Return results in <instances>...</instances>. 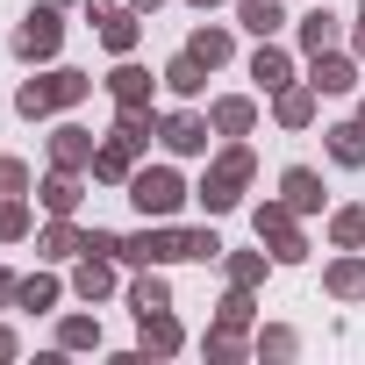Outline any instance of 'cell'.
Masks as SVG:
<instances>
[{
	"label": "cell",
	"mask_w": 365,
	"mask_h": 365,
	"mask_svg": "<svg viewBox=\"0 0 365 365\" xmlns=\"http://www.w3.org/2000/svg\"><path fill=\"white\" fill-rule=\"evenodd\" d=\"M358 51H365V29H358Z\"/></svg>",
	"instance_id": "obj_43"
},
{
	"label": "cell",
	"mask_w": 365,
	"mask_h": 365,
	"mask_svg": "<svg viewBox=\"0 0 365 365\" xmlns=\"http://www.w3.org/2000/svg\"><path fill=\"white\" fill-rule=\"evenodd\" d=\"M115 258H129V265H165V258H187V230H172V222H143L136 237H122V251Z\"/></svg>",
	"instance_id": "obj_4"
},
{
	"label": "cell",
	"mask_w": 365,
	"mask_h": 365,
	"mask_svg": "<svg viewBox=\"0 0 365 365\" xmlns=\"http://www.w3.org/2000/svg\"><path fill=\"white\" fill-rule=\"evenodd\" d=\"M237 22H244L251 36H272L287 15H279V0H244V8H237Z\"/></svg>",
	"instance_id": "obj_27"
},
{
	"label": "cell",
	"mask_w": 365,
	"mask_h": 365,
	"mask_svg": "<svg viewBox=\"0 0 365 365\" xmlns=\"http://www.w3.org/2000/svg\"><path fill=\"white\" fill-rule=\"evenodd\" d=\"M301 43H308V58H315V51H336V15H329V8L301 15Z\"/></svg>",
	"instance_id": "obj_23"
},
{
	"label": "cell",
	"mask_w": 365,
	"mask_h": 365,
	"mask_svg": "<svg viewBox=\"0 0 365 365\" xmlns=\"http://www.w3.org/2000/svg\"><path fill=\"white\" fill-rule=\"evenodd\" d=\"M72 287H79V301H101V294H115V265H108L101 251H86V265H79Z\"/></svg>",
	"instance_id": "obj_18"
},
{
	"label": "cell",
	"mask_w": 365,
	"mask_h": 365,
	"mask_svg": "<svg viewBox=\"0 0 365 365\" xmlns=\"http://www.w3.org/2000/svg\"><path fill=\"white\" fill-rule=\"evenodd\" d=\"M329 244H336V251H358V244H365V208H336V215H329Z\"/></svg>",
	"instance_id": "obj_26"
},
{
	"label": "cell",
	"mask_w": 365,
	"mask_h": 365,
	"mask_svg": "<svg viewBox=\"0 0 365 365\" xmlns=\"http://www.w3.org/2000/svg\"><path fill=\"white\" fill-rule=\"evenodd\" d=\"M129 308H136V315H158V308H172V287H165L158 272H143V279L129 287Z\"/></svg>",
	"instance_id": "obj_25"
},
{
	"label": "cell",
	"mask_w": 365,
	"mask_h": 365,
	"mask_svg": "<svg viewBox=\"0 0 365 365\" xmlns=\"http://www.w3.org/2000/svg\"><path fill=\"white\" fill-rule=\"evenodd\" d=\"M129 8H136V15H150V8H158V0H129Z\"/></svg>",
	"instance_id": "obj_40"
},
{
	"label": "cell",
	"mask_w": 365,
	"mask_h": 365,
	"mask_svg": "<svg viewBox=\"0 0 365 365\" xmlns=\"http://www.w3.org/2000/svg\"><path fill=\"white\" fill-rule=\"evenodd\" d=\"M279 194H287V208H294V215H308V208H322V179H315L308 165H294V172L279 179Z\"/></svg>",
	"instance_id": "obj_14"
},
{
	"label": "cell",
	"mask_w": 365,
	"mask_h": 365,
	"mask_svg": "<svg viewBox=\"0 0 365 365\" xmlns=\"http://www.w3.org/2000/svg\"><path fill=\"white\" fill-rule=\"evenodd\" d=\"M58 344H65V351H93V344H101V322H93V315H65V322H58Z\"/></svg>",
	"instance_id": "obj_30"
},
{
	"label": "cell",
	"mask_w": 365,
	"mask_h": 365,
	"mask_svg": "<svg viewBox=\"0 0 365 365\" xmlns=\"http://www.w3.org/2000/svg\"><path fill=\"white\" fill-rule=\"evenodd\" d=\"M358 122H365V108H358Z\"/></svg>",
	"instance_id": "obj_45"
},
{
	"label": "cell",
	"mask_w": 365,
	"mask_h": 365,
	"mask_svg": "<svg viewBox=\"0 0 365 365\" xmlns=\"http://www.w3.org/2000/svg\"><path fill=\"white\" fill-rule=\"evenodd\" d=\"M208 122H215V136H251L258 108H251L244 93H230V101H215V108H208Z\"/></svg>",
	"instance_id": "obj_12"
},
{
	"label": "cell",
	"mask_w": 365,
	"mask_h": 365,
	"mask_svg": "<svg viewBox=\"0 0 365 365\" xmlns=\"http://www.w3.org/2000/svg\"><path fill=\"white\" fill-rule=\"evenodd\" d=\"M258 244H272V258H279V265L308 258V244H301V230H294V208H287V201H265V208H258Z\"/></svg>",
	"instance_id": "obj_6"
},
{
	"label": "cell",
	"mask_w": 365,
	"mask_h": 365,
	"mask_svg": "<svg viewBox=\"0 0 365 365\" xmlns=\"http://www.w3.org/2000/svg\"><path fill=\"white\" fill-rule=\"evenodd\" d=\"M251 322V287H230L222 294V315H215V329H244Z\"/></svg>",
	"instance_id": "obj_31"
},
{
	"label": "cell",
	"mask_w": 365,
	"mask_h": 365,
	"mask_svg": "<svg viewBox=\"0 0 365 365\" xmlns=\"http://www.w3.org/2000/svg\"><path fill=\"white\" fill-rule=\"evenodd\" d=\"M86 8H101V15H108V8H115V0H86Z\"/></svg>",
	"instance_id": "obj_41"
},
{
	"label": "cell",
	"mask_w": 365,
	"mask_h": 365,
	"mask_svg": "<svg viewBox=\"0 0 365 365\" xmlns=\"http://www.w3.org/2000/svg\"><path fill=\"white\" fill-rule=\"evenodd\" d=\"M136 322H143V351H158V358H165V351H179V322H172V308L136 315Z\"/></svg>",
	"instance_id": "obj_22"
},
{
	"label": "cell",
	"mask_w": 365,
	"mask_h": 365,
	"mask_svg": "<svg viewBox=\"0 0 365 365\" xmlns=\"http://www.w3.org/2000/svg\"><path fill=\"white\" fill-rule=\"evenodd\" d=\"M22 237H29V208L15 194V201H0V244H22Z\"/></svg>",
	"instance_id": "obj_32"
},
{
	"label": "cell",
	"mask_w": 365,
	"mask_h": 365,
	"mask_svg": "<svg viewBox=\"0 0 365 365\" xmlns=\"http://www.w3.org/2000/svg\"><path fill=\"white\" fill-rule=\"evenodd\" d=\"M86 251H101V258H115V251H122V237H115V230H86Z\"/></svg>",
	"instance_id": "obj_37"
},
{
	"label": "cell",
	"mask_w": 365,
	"mask_h": 365,
	"mask_svg": "<svg viewBox=\"0 0 365 365\" xmlns=\"http://www.w3.org/2000/svg\"><path fill=\"white\" fill-rule=\"evenodd\" d=\"M136 150H143V143L115 129V136H108V143L93 150V179H122V187H129V172H136Z\"/></svg>",
	"instance_id": "obj_8"
},
{
	"label": "cell",
	"mask_w": 365,
	"mask_h": 365,
	"mask_svg": "<svg viewBox=\"0 0 365 365\" xmlns=\"http://www.w3.org/2000/svg\"><path fill=\"white\" fill-rule=\"evenodd\" d=\"M43 208H51V215H79V172L58 165V172L43 179Z\"/></svg>",
	"instance_id": "obj_16"
},
{
	"label": "cell",
	"mask_w": 365,
	"mask_h": 365,
	"mask_svg": "<svg viewBox=\"0 0 365 365\" xmlns=\"http://www.w3.org/2000/svg\"><path fill=\"white\" fill-rule=\"evenodd\" d=\"M108 93H115V108H150V72L143 65H115L108 72Z\"/></svg>",
	"instance_id": "obj_11"
},
{
	"label": "cell",
	"mask_w": 365,
	"mask_h": 365,
	"mask_svg": "<svg viewBox=\"0 0 365 365\" xmlns=\"http://www.w3.org/2000/svg\"><path fill=\"white\" fill-rule=\"evenodd\" d=\"M251 79H258L265 93H279V86H294V65H287V51H272V43H265V51L251 58Z\"/></svg>",
	"instance_id": "obj_17"
},
{
	"label": "cell",
	"mask_w": 365,
	"mask_h": 365,
	"mask_svg": "<svg viewBox=\"0 0 365 365\" xmlns=\"http://www.w3.org/2000/svg\"><path fill=\"white\" fill-rule=\"evenodd\" d=\"M15 194H29V165L22 158H0V201H15Z\"/></svg>",
	"instance_id": "obj_34"
},
{
	"label": "cell",
	"mask_w": 365,
	"mask_h": 365,
	"mask_svg": "<svg viewBox=\"0 0 365 365\" xmlns=\"http://www.w3.org/2000/svg\"><path fill=\"white\" fill-rule=\"evenodd\" d=\"M258 172V158H251V143H230L215 165H208V179H201V208L208 215H222V208H237V194H244V179Z\"/></svg>",
	"instance_id": "obj_2"
},
{
	"label": "cell",
	"mask_w": 365,
	"mask_h": 365,
	"mask_svg": "<svg viewBox=\"0 0 365 365\" xmlns=\"http://www.w3.org/2000/svg\"><path fill=\"white\" fill-rule=\"evenodd\" d=\"M265 279V251H237L230 258V287H258Z\"/></svg>",
	"instance_id": "obj_33"
},
{
	"label": "cell",
	"mask_w": 365,
	"mask_h": 365,
	"mask_svg": "<svg viewBox=\"0 0 365 365\" xmlns=\"http://www.w3.org/2000/svg\"><path fill=\"white\" fill-rule=\"evenodd\" d=\"M187 258L215 265V258H222V237H215V230H187Z\"/></svg>",
	"instance_id": "obj_35"
},
{
	"label": "cell",
	"mask_w": 365,
	"mask_h": 365,
	"mask_svg": "<svg viewBox=\"0 0 365 365\" xmlns=\"http://www.w3.org/2000/svg\"><path fill=\"white\" fill-rule=\"evenodd\" d=\"M15 301L22 308H58V279L51 272H29V279H15Z\"/></svg>",
	"instance_id": "obj_29"
},
{
	"label": "cell",
	"mask_w": 365,
	"mask_h": 365,
	"mask_svg": "<svg viewBox=\"0 0 365 365\" xmlns=\"http://www.w3.org/2000/svg\"><path fill=\"white\" fill-rule=\"evenodd\" d=\"M93 150H101V143H93L79 122H65V129L51 136V165H65V172H93Z\"/></svg>",
	"instance_id": "obj_9"
},
{
	"label": "cell",
	"mask_w": 365,
	"mask_h": 365,
	"mask_svg": "<svg viewBox=\"0 0 365 365\" xmlns=\"http://www.w3.org/2000/svg\"><path fill=\"white\" fill-rule=\"evenodd\" d=\"M258 351H272V358H294V329H265V336H258Z\"/></svg>",
	"instance_id": "obj_36"
},
{
	"label": "cell",
	"mask_w": 365,
	"mask_h": 365,
	"mask_svg": "<svg viewBox=\"0 0 365 365\" xmlns=\"http://www.w3.org/2000/svg\"><path fill=\"white\" fill-rule=\"evenodd\" d=\"M129 201H136L143 222H172L179 201H187V179L165 172V165H143V172H129Z\"/></svg>",
	"instance_id": "obj_1"
},
{
	"label": "cell",
	"mask_w": 365,
	"mask_h": 365,
	"mask_svg": "<svg viewBox=\"0 0 365 365\" xmlns=\"http://www.w3.org/2000/svg\"><path fill=\"white\" fill-rule=\"evenodd\" d=\"M165 86H172V93H201V86H208V65H201L194 51H179V58L165 65Z\"/></svg>",
	"instance_id": "obj_19"
},
{
	"label": "cell",
	"mask_w": 365,
	"mask_h": 365,
	"mask_svg": "<svg viewBox=\"0 0 365 365\" xmlns=\"http://www.w3.org/2000/svg\"><path fill=\"white\" fill-rule=\"evenodd\" d=\"M279 122L287 129H308L315 122V86H279Z\"/></svg>",
	"instance_id": "obj_21"
},
{
	"label": "cell",
	"mask_w": 365,
	"mask_h": 365,
	"mask_svg": "<svg viewBox=\"0 0 365 365\" xmlns=\"http://www.w3.org/2000/svg\"><path fill=\"white\" fill-rule=\"evenodd\" d=\"M322 136H329V158H336V165H351V172L365 165V122H336V129H322Z\"/></svg>",
	"instance_id": "obj_15"
},
{
	"label": "cell",
	"mask_w": 365,
	"mask_h": 365,
	"mask_svg": "<svg viewBox=\"0 0 365 365\" xmlns=\"http://www.w3.org/2000/svg\"><path fill=\"white\" fill-rule=\"evenodd\" d=\"M322 287L336 294V301H365V258L351 251V258H336L329 272H322Z\"/></svg>",
	"instance_id": "obj_13"
},
{
	"label": "cell",
	"mask_w": 365,
	"mask_h": 365,
	"mask_svg": "<svg viewBox=\"0 0 365 365\" xmlns=\"http://www.w3.org/2000/svg\"><path fill=\"white\" fill-rule=\"evenodd\" d=\"M86 93H93L86 72H43V79H29V86L15 93V108H22V115H58V108H79Z\"/></svg>",
	"instance_id": "obj_3"
},
{
	"label": "cell",
	"mask_w": 365,
	"mask_h": 365,
	"mask_svg": "<svg viewBox=\"0 0 365 365\" xmlns=\"http://www.w3.org/2000/svg\"><path fill=\"white\" fill-rule=\"evenodd\" d=\"M308 86H315V93H351V86H358V72H351V58H336V51H315V72H308Z\"/></svg>",
	"instance_id": "obj_10"
},
{
	"label": "cell",
	"mask_w": 365,
	"mask_h": 365,
	"mask_svg": "<svg viewBox=\"0 0 365 365\" xmlns=\"http://www.w3.org/2000/svg\"><path fill=\"white\" fill-rule=\"evenodd\" d=\"M8 351H15V336H8V329H0V358H8Z\"/></svg>",
	"instance_id": "obj_39"
},
{
	"label": "cell",
	"mask_w": 365,
	"mask_h": 365,
	"mask_svg": "<svg viewBox=\"0 0 365 365\" xmlns=\"http://www.w3.org/2000/svg\"><path fill=\"white\" fill-rule=\"evenodd\" d=\"M208 115H165L158 122V136H165V150H179V158H194V150H208Z\"/></svg>",
	"instance_id": "obj_7"
},
{
	"label": "cell",
	"mask_w": 365,
	"mask_h": 365,
	"mask_svg": "<svg viewBox=\"0 0 365 365\" xmlns=\"http://www.w3.org/2000/svg\"><path fill=\"white\" fill-rule=\"evenodd\" d=\"M194 8H215V0H194Z\"/></svg>",
	"instance_id": "obj_42"
},
{
	"label": "cell",
	"mask_w": 365,
	"mask_h": 365,
	"mask_svg": "<svg viewBox=\"0 0 365 365\" xmlns=\"http://www.w3.org/2000/svg\"><path fill=\"white\" fill-rule=\"evenodd\" d=\"M187 51L215 72V65H230V29H194V43H187Z\"/></svg>",
	"instance_id": "obj_28"
},
{
	"label": "cell",
	"mask_w": 365,
	"mask_h": 365,
	"mask_svg": "<svg viewBox=\"0 0 365 365\" xmlns=\"http://www.w3.org/2000/svg\"><path fill=\"white\" fill-rule=\"evenodd\" d=\"M358 15H365V0H358Z\"/></svg>",
	"instance_id": "obj_44"
},
{
	"label": "cell",
	"mask_w": 365,
	"mask_h": 365,
	"mask_svg": "<svg viewBox=\"0 0 365 365\" xmlns=\"http://www.w3.org/2000/svg\"><path fill=\"white\" fill-rule=\"evenodd\" d=\"M0 301H15V279H8V265H0Z\"/></svg>",
	"instance_id": "obj_38"
},
{
	"label": "cell",
	"mask_w": 365,
	"mask_h": 365,
	"mask_svg": "<svg viewBox=\"0 0 365 365\" xmlns=\"http://www.w3.org/2000/svg\"><path fill=\"white\" fill-rule=\"evenodd\" d=\"M101 43H108L115 58H129V51H136V8H129V15L108 8V15H101Z\"/></svg>",
	"instance_id": "obj_20"
},
{
	"label": "cell",
	"mask_w": 365,
	"mask_h": 365,
	"mask_svg": "<svg viewBox=\"0 0 365 365\" xmlns=\"http://www.w3.org/2000/svg\"><path fill=\"white\" fill-rule=\"evenodd\" d=\"M36 251H43V258H72V251H86V237H79V230H72V222L58 215V222H51V230L36 237Z\"/></svg>",
	"instance_id": "obj_24"
},
{
	"label": "cell",
	"mask_w": 365,
	"mask_h": 365,
	"mask_svg": "<svg viewBox=\"0 0 365 365\" xmlns=\"http://www.w3.org/2000/svg\"><path fill=\"white\" fill-rule=\"evenodd\" d=\"M58 15H65L58 0H51V8H29L22 29H15V58H58V43H65V22Z\"/></svg>",
	"instance_id": "obj_5"
}]
</instances>
